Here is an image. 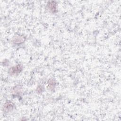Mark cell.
Here are the masks:
<instances>
[{
  "label": "cell",
  "instance_id": "1",
  "mask_svg": "<svg viewBox=\"0 0 121 121\" xmlns=\"http://www.w3.org/2000/svg\"><path fill=\"white\" fill-rule=\"evenodd\" d=\"M22 69V65L18 64L16 66L13 67L11 68L9 70V73L10 75H15V74H17Z\"/></svg>",
  "mask_w": 121,
  "mask_h": 121
},
{
  "label": "cell",
  "instance_id": "2",
  "mask_svg": "<svg viewBox=\"0 0 121 121\" xmlns=\"http://www.w3.org/2000/svg\"><path fill=\"white\" fill-rule=\"evenodd\" d=\"M14 104L11 102H7L3 105V110L7 112L11 111L14 108Z\"/></svg>",
  "mask_w": 121,
  "mask_h": 121
},
{
  "label": "cell",
  "instance_id": "3",
  "mask_svg": "<svg viewBox=\"0 0 121 121\" xmlns=\"http://www.w3.org/2000/svg\"><path fill=\"white\" fill-rule=\"evenodd\" d=\"M48 8L51 12L55 13L56 12V3L54 1H50L48 4Z\"/></svg>",
  "mask_w": 121,
  "mask_h": 121
},
{
  "label": "cell",
  "instance_id": "4",
  "mask_svg": "<svg viewBox=\"0 0 121 121\" xmlns=\"http://www.w3.org/2000/svg\"><path fill=\"white\" fill-rule=\"evenodd\" d=\"M24 41L23 38L22 37H20V36H17L16 37L14 40V42L15 43H22Z\"/></svg>",
  "mask_w": 121,
  "mask_h": 121
},
{
  "label": "cell",
  "instance_id": "5",
  "mask_svg": "<svg viewBox=\"0 0 121 121\" xmlns=\"http://www.w3.org/2000/svg\"><path fill=\"white\" fill-rule=\"evenodd\" d=\"M49 86H50V88L53 89L55 87V82H54V80L53 79H50V81H49Z\"/></svg>",
  "mask_w": 121,
  "mask_h": 121
}]
</instances>
